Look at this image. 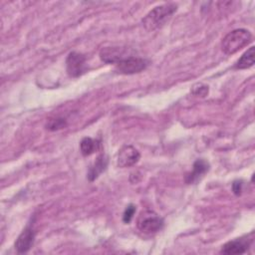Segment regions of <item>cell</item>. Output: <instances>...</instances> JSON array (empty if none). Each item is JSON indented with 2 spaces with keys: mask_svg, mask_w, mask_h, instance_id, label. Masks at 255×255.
Returning <instances> with one entry per match:
<instances>
[{
  "mask_svg": "<svg viewBox=\"0 0 255 255\" xmlns=\"http://www.w3.org/2000/svg\"><path fill=\"white\" fill-rule=\"evenodd\" d=\"M67 127V121L64 118L50 119L46 124V128L49 130H58Z\"/></svg>",
  "mask_w": 255,
  "mask_h": 255,
  "instance_id": "obj_14",
  "label": "cell"
},
{
  "mask_svg": "<svg viewBox=\"0 0 255 255\" xmlns=\"http://www.w3.org/2000/svg\"><path fill=\"white\" fill-rule=\"evenodd\" d=\"M251 244V240H249L247 237L245 238H237L234 240H231L227 243H225L221 250L220 253L223 254H242L247 251Z\"/></svg>",
  "mask_w": 255,
  "mask_h": 255,
  "instance_id": "obj_8",
  "label": "cell"
},
{
  "mask_svg": "<svg viewBox=\"0 0 255 255\" xmlns=\"http://www.w3.org/2000/svg\"><path fill=\"white\" fill-rule=\"evenodd\" d=\"M251 41L252 35L248 30L235 29L222 39L221 49L226 55H232L246 47Z\"/></svg>",
  "mask_w": 255,
  "mask_h": 255,
  "instance_id": "obj_2",
  "label": "cell"
},
{
  "mask_svg": "<svg viewBox=\"0 0 255 255\" xmlns=\"http://www.w3.org/2000/svg\"><path fill=\"white\" fill-rule=\"evenodd\" d=\"M163 219L156 213L146 210L141 212L137 220V228L146 234L156 233L163 227Z\"/></svg>",
  "mask_w": 255,
  "mask_h": 255,
  "instance_id": "obj_3",
  "label": "cell"
},
{
  "mask_svg": "<svg viewBox=\"0 0 255 255\" xmlns=\"http://www.w3.org/2000/svg\"><path fill=\"white\" fill-rule=\"evenodd\" d=\"M99 147V143L97 140L91 138V137H84L80 143V148H81V152L84 156H88L91 155L92 153H94Z\"/></svg>",
  "mask_w": 255,
  "mask_h": 255,
  "instance_id": "obj_13",
  "label": "cell"
},
{
  "mask_svg": "<svg viewBox=\"0 0 255 255\" xmlns=\"http://www.w3.org/2000/svg\"><path fill=\"white\" fill-rule=\"evenodd\" d=\"M254 47H250L240 58L239 60L236 62L235 64V68L239 69V70H243V69H248L250 67H252L254 65Z\"/></svg>",
  "mask_w": 255,
  "mask_h": 255,
  "instance_id": "obj_12",
  "label": "cell"
},
{
  "mask_svg": "<svg viewBox=\"0 0 255 255\" xmlns=\"http://www.w3.org/2000/svg\"><path fill=\"white\" fill-rule=\"evenodd\" d=\"M108 157L106 154H100L94 164L90 167L88 171V179L90 181H94L99 177V175L107 168L108 166Z\"/></svg>",
  "mask_w": 255,
  "mask_h": 255,
  "instance_id": "obj_11",
  "label": "cell"
},
{
  "mask_svg": "<svg viewBox=\"0 0 255 255\" xmlns=\"http://www.w3.org/2000/svg\"><path fill=\"white\" fill-rule=\"evenodd\" d=\"M100 58L107 64H117L127 57H125V51L123 48L106 47L101 50Z\"/></svg>",
  "mask_w": 255,
  "mask_h": 255,
  "instance_id": "obj_9",
  "label": "cell"
},
{
  "mask_svg": "<svg viewBox=\"0 0 255 255\" xmlns=\"http://www.w3.org/2000/svg\"><path fill=\"white\" fill-rule=\"evenodd\" d=\"M35 241V231L32 226L28 225L18 236L15 242V249L18 253H26L28 252Z\"/></svg>",
  "mask_w": 255,
  "mask_h": 255,
  "instance_id": "obj_7",
  "label": "cell"
},
{
  "mask_svg": "<svg viewBox=\"0 0 255 255\" xmlns=\"http://www.w3.org/2000/svg\"><path fill=\"white\" fill-rule=\"evenodd\" d=\"M86 57L78 52H71L66 60L67 73L70 77L77 78L85 71Z\"/></svg>",
  "mask_w": 255,
  "mask_h": 255,
  "instance_id": "obj_5",
  "label": "cell"
},
{
  "mask_svg": "<svg viewBox=\"0 0 255 255\" xmlns=\"http://www.w3.org/2000/svg\"><path fill=\"white\" fill-rule=\"evenodd\" d=\"M140 154L132 145H124L118 154V165L120 167H129L139 160Z\"/></svg>",
  "mask_w": 255,
  "mask_h": 255,
  "instance_id": "obj_6",
  "label": "cell"
},
{
  "mask_svg": "<svg viewBox=\"0 0 255 255\" xmlns=\"http://www.w3.org/2000/svg\"><path fill=\"white\" fill-rule=\"evenodd\" d=\"M192 93H193L195 96L205 97V96L208 94V87H207V86H203V85L199 84V85H197V86H194V87H193Z\"/></svg>",
  "mask_w": 255,
  "mask_h": 255,
  "instance_id": "obj_16",
  "label": "cell"
},
{
  "mask_svg": "<svg viewBox=\"0 0 255 255\" xmlns=\"http://www.w3.org/2000/svg\"><path fill=\"white\" fill-rule=\"evenodd\" d=\"M177 5L174 3H165L154 7L142 19V25L147 31H153L162 27L176 11Z\"/></svg>",
  "mask_w": 255,
  "mask_h": 255,
  "instance_id": "obj_1",
  "label": "cell"
},
{
  "mask_svg": "<svg viewBox=\"0 0 255 255\" xmlns=\"http://www.w3.org/2000/svg\"><path fill=\"white\" fill-rule=\"evenodd\" d=\"M209 169V163L204 159H197L193 163V170L192 172L188 173L185 176L186 183H193L196 181L200 176H202L204 173H206Z\"/></svg>",
  "mask_w": 255,
  "mask_h": 255,
  "instance_id": "obj_10",
  "label": "cell"
},
{
  "mask_svg": "<svg viewBox=\"0 0 255 255\" xmlns=\"http://www.w3.org/2000/svg\"><path fill=\"white\" fill-rule=\"evenodd\" d=\"M148 65L145 59L135 56H128L116 64V71L123 75H132L143 71Z\"/></svg>",
  "mask_w": 255,
  "mask_h": 255,
  "instance_id": "obj_4",
  "label": "cell"
},
{
  "mask_svg": "<svg viewBox=\"0 0 255 255\" xmlns=\"http://www.w3.org/2000/svg\"><path fill=\"white\" fill-rule=\"evenodd\" d=\"M135 212V206L133 204H129L127 206V208L124 211V215H123V221L125 223H129L130 220L132 219L133 215Z\"/></svg>",
  "mask_w": 255,
  "mask_h": 255,
  "instance_id": "obj_15",
  "label": "cell"
},
{
  "mask_svg": "<svg viewBox=\"0 0 255 255\" xmlns=\"http://www.w3.org/2000/svg\"><path fill=\"white\" fill-rule=\"evenodd\" d=\"M242 180H235L233 183H232V190L234 192L235 195H240L241 192H242Z\"/></svg>",
  "mask_w": 255,
  "mask_h": 255,
  "instance_id": "obj_17",
  "label": "cell"
}]
</instances>
